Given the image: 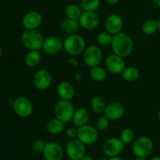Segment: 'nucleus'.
<instances>
[{"label": "nucleus", "instance_id": "nucleus-1", "mask_svg": "<svg viewBox=\"0 0 160 160\" xmlns=\"http://www.w3.org/2000/svg\"><path fill=\"white\" fill-rule=\"evenodd\" d=\"M111 47L114 54L126 58L131 54L134 49V42L129 34L121 31L113 35Z\"/></svg>", "mask_w": 160, "mask_h": 160}, {"label": "nucleus", "instance_id": "nucleus-2", "mask_svg": "<svg viewBox=\"0 0 160 160\" xmlns=\"http://www.w3.org/2000/svg\"><path fill=\"white\" fill-rule=\"evenodd\" d=\"M44 36L38 30H25L21 35L23 46L28 50H41L43 45Z\"/></svg>", "mask_w": 160, "mask_h": 160}, {"label": "nucleus", "instance_id": "nucleus-3", "mask_svg": "<svg viewBox=\"0 0 160 160\" xmlns=\"http://www.w3.org/2000/svg\"><path fill=\"white\" fill-rule=\"evenodd\" d=\"M85 48V40L78 34H70L63 41V49L70 56H78L84 52Z\"/></svg>", "mask_w": 160, "mask_h": 160}, {"label": "nucleus", "instance_id": "nucleus-4", "mask_svg": "<svg viewBox=\"0 0 160 160\" xmlns=\"http://www.w3.org/2000/svg\"><path fill=\"white\" fill-rule=\"evenodd\" d=\"M75 110L76 109L73 105L69 100H59L54 106V114L56 117L64 123L72 121Z\"/></svg>", "mask_w": 160, "mask_h": 160}, {"label": "nucleus", "instance_id": "nucleus-5", "mask_svg": "<svg viewBox=\"0 0 160 160\" xmlns=\"http://www.w3.org/2000/svg\"><path fill=\"white\" fill-rule=\"evenodd\" d=\"M153 142L147 136H142L134 141L132 152L136 157L147 158L153 150Z\"/></svg>", "mask_w": 160, "mask_h": 160}, {"label": "nucleus", "instance_id": "nucleus-6", "mask_svg": "<svg viewBox=\"0 0 160 160\" xmlns=\"http://www.w3.org/2000/svg\"><path fill=\"white\" fill-rule=\"evenodd\" d=\"M78 139L86 146L95 145L98 139V131L97 128L89 124L78 128Z\"/></svg>", "mask_w": 160, "mask_h": 160}, {"label": "nucleus", "instance_id": "nucleus-7", "mask_svg": "<svg viewBox=\"0 0 160 160\" xmlns=\"http://www.w3.org/2000/svg\"><path fill=\"white\" fill-rule=\"evenodd\" d=\"M14 113L21 118H28L32 114L34 106L29 98L26 97H18L12 104Z\"/></svg>", "mask_w": 160, "mask_h": 160}, {"label": "nucleus", "instance_id": "nucleus-8", "mask_svg": "<svg viewBox=\"0 0 160 160\" xmlns=\"http://www.w3.org/2000/svg\"><path fill=\"white\" fill-rule=\"evenodd\" d=\"M102 52L96 45H89L86 47L83 52V61L91 68L99 66L102 61Z\"/></svg>", "mask_w": 160, "mask_h": 160}, {"label": "nucleus", "instance_id": "nucleus-9", "mask_svg": "<svg viewBox=\"0 0 160 160\" xmlns=\"http://www.w3.org/2000/svg\"><path fill=\"white\" fill-rule=\"evenodd\" d=\"M65 153L70 160H80L86 154V145L79 139H71L66 145Z\"/></svg>", "mask_w": 160, "mask_h": 160}, {"label": "nucleus", "instance_id": "nucleus-10", "mask_svg": "<svg viewBox=\"0 0 160 160\" xmlns=\"http://www.w3.org/2000/svg\"><path fill=\"white\" fill-rule=\"evenodd\" d=\"M125 145L120 138L112 137L105 141L102 145V152L107 157L118 156L124 149Z\"/></svg>", "mask_w": 160, "mask_h": 160}, {"label": "nucleus", "instance_id": "nucleus-11", "mask_svg": "<svg viewBox=\"0 0 160 160\" xmlns=\"http://www.w3.org/2000/svg\"><path fill=\"white\" fill-rule=\"evenodd\" d=\"M52 77L51 73L45 69H41L35 72L33 78L34 87L40 91H45L51 87Z\"/></svg>", "mask_w": 160, "mask_h": 160}, {"label": "nucleus", "instance_id": "nucleus-12", "mask_svg": "<svg viewBox=\"0 0 160 160\" xmlns=\"http://www.w3.org/2000/svg\"><path fill=\"white\" fill-rule=\"evenodd\" d=\"M80 26L87 31H93L100 24V17L96 12L84 11L78 20Z\"/></svg>", "mask_w": 160, "mask_h": 160}, {"label": "nucleus", "instance_id": "nucleus-13", "mask_svg": "<svg viewBox=\"0 0 160 160\" xmlns=\"http://www.w3.org/2000/svg\"><path fill=\"white\" fill-rule=\"evenodd\" d=\"M64 152L62 147L56 142H50L45 143L42 154L45 160H62L64 157Z\"/></svg>", "mask_w": 160, "mask_h": 160}, {"label": "nucleus", "instance_id": "nucleus-14", "mask_svg": "<svg viewBox=\"0 0 160 160\" xmlns=\"http://www.w3.org/2000/svg\"><path fill=\"white\" fill-rule=\"evenodd\" d=\"M105 65L106 69L113 74H121L126 68V62L124 58L116 54H110L106 58Z\"/></svg>", "mask_w": 160, "mask_h": 160}, {"label": "nucleus", "instance_id": "nucleus-15", "mask_svg": "<svg viewBox=\"0 0 160 160\" xmlns=\"http://www.w3.org/2000/svg\"><path fill=\"white\" fill-rule=\"evenodd\" d=\"M62 48H63V41L56 36H51L45 38L42 49L47 55L53 56L59 53Z\"/></svg>", "mask_w": 160, "mask_h": 160}, {"label": "nucleus", "instance_id": "nucleus-16", "mask_svg": "<svg viewBox=\"0 0 160 160\" xmlns=\"http://www.w3.org/2000/svg\"><path fill=\"white\" fill-rule=\"evenodd\" d=\"M103 113L110 120L116 121L121 119L124 116L125 107L119 102H112L106 105Z\"/></svg>", "mask_w": 160, "mask_h": 160}, {"label": "nucleus", "instance_id": "nucleus-17", "mask_svg": "<svg viewBox=\"0 0 160 160\" xmlns=\"http://www.w3.org/2000/svg\"><path fill=\"white\" fill-rule=\"evenodd\" d=\"M42 23V16L38 11H30L23 17L22 24L26 30L38 29Z\"/></svg>", "mask_w": 160, "mask_h": 160}, {"label": "nucleus", "instance_id": "nucleus-18", "mask_svg": "<svg viewBox=\"0 0 160 160\" xmlns=\"http://www.w3.org/2000/svg\"><path fill=\"white\" fill-rule=\"evenodd\" d=\"M123 27V19L120 15L116 13L110 14L108 16L105 23V28L106 30L112 34V35L121 32Z\"/></svg>", "mask_w": 160, "mask_h": 160}, {"label": "nucleus", "instance_id": "nucleus-19", "mask_svg": "<svg viewBox=\"0 0 160 160\" xmlns=\"http://www.w3.org/2000/svg\"><path fill=\"white\" fill-rule=\"evenodd\" d=\"M57 94L60 99L71 101L75 96V88L71 83L61 81L57 85Z\"/></svg>", "mask_w": 160, "mask_h": 160}, {"label": "nucleus", "instance_id": "nucleus-20", "mask_svg": "<svg viewBox=\"0 0 160 160\" xmlns=\"http://www.w3.org/2000/svg\"><path fill=\"white\" fill-rule=\"evenodd\" d=\"M89 112L85 108H78L76 109L74 112L73 117V124L77 128H80L84 125L88 124V122L89 120Z\"/></svg>", "mask_w": 160, "mask_h": 160}, {"label": "nucleus", "instance_id": "nucleus-21", "mask_svg": "<svg viewBox=\"0 0 160 160\" xmlns=\"http://www.w3.org/2000/svg\"><path fill=\"white\" fill-rule=\"evenodd\" d=\"M66 129V123L58 118H53L48 120L46 123L47 132L51 134H59Z\"/></svg>", "mask_w": 160, "mask_h": 160}, {"label": "nucleus", "instance_id": "nucleus-22", "mask_svg": "<svg viewBox=\"0 0 160 160\" xmlns=\"http://www.w3.org/2000/svg\"><path fill=\"white\" fill-rule=\"evenodd\" d=\"M80 23L78 20H73L70 18H66L61 23V31L67 34H73L78 31L80 28Z\"/></svg>", "mask_w": 160, "mask_h": 160}, {"label": "nucleus", "instance_id": "nucleus-23", "mask_svg": "<svg viewBox=\"0 0 160 160\" xmlns=\"http://www.w3.org/2000/svg\"><path fill=\"white\" fill-rule=\"evenodd\" d=\"M106 101L101 95H95L90 101V107L92 110L96 114H101L104 112L106 109Z\"/></svg>", "mask_w": 160, "mask_h": 160}, {"label": "nucleus", "instance_id": "nucleus-24", "mask_svg": "<svg viewBox=\"0 0 160 160\" xmlns=\"http://www.w3.org/2000/svg\"><path fill=\"white\" fill-rule=\"evenodd\" d=\"M42 59L40 50H29L25 56V63L29 67H35L40 63Z\"/></svg>", "mask_w": 160, "mask_h": 160}, {"label": "nucleus", "instance_id": "nucleus-25", "mask_svg": "<svg viewBox=\"0 0 160 160\" xmlns=\"http://www.w3.org/2000/svg\"><path fill=\"white\" fill-rule=\"evenodd\" d=\"M89 73L92 79L96 82H102L107 78V71L104 67L100 66L92 67Z\"/></svg>", "mask_w": 160, "mask_h": 160}, {"label": "nucleus", "instance_id": "nucleus-26", "mask_svg": "<svg viewBox=\"0 0 160 160\" xmlns=\"http://www.w3.org/2000/svg\"><path fill=\"white\" fill-rule=\"evenodd\" d=\"M121 75L124 81L128 82H134L140 77V72L134 67H126Z\"/></svg>", "mask_w": 160, "mask_h": 160}, {"label": "nucleus", "instance_id": "nucleus-27", "mask_svg": "<svg viewBox=\"0 0 160 160\" xmlns=\"http://www.w3.org/2000/svg\"><path fill=\"white\" fill-rule=\"evenodd\" d=\"M65 14L67 18L73 19V20H79L82 14L81 7L76 4H69L65 8Z\"/></svg>", "mask_w": 160, "mask_h": 160}, {"label": "nucleus", "instance_id": "nucleus-28", "mask_svg": "<svg viewBox=\"0 0 160 160\" xmlns=\"http://www.w3.org/2000/svg\"><path fill=\"white\" fill-rule=\"evenodd\" d=\"M159 21L156 20H148L143 23L142 27V32L146 35H152L158 31Z\"/></svg>", "mask_w": 160, "mask_h": 160}, {"label": "nucleus", "instance_id": "nucleus-29", "mask_svg": "<svg viewBox=\"0 0 160 160\" xmlns=\"http://www.w3.org/2000/svg\"><path fill=\"white\" fill-rule=\"evenodd\" d=\"M100 0H81V6L84 11L95 12L99 8Z\"/></svg>", "mask_w": 160, "mask_h": 160}, {"label": "nucleus", "instance_id": "nucleus-30", "mask_svg": "<svg viewBox=\"0 0 160 160\" xmlns=\"http://www.w3.org/2000/svg\"><path fill=\"white\" fill-rule=\"evenodd\" d=\"M112 38H113V35L106 30L104 31H101L97 35V42L102 46H108V45H111Z\"/></svg>", "mask_w": 160, "mask_h": 160}, {"label": "nucleus", "instance_id": "nucleus-31", "mask_svg": "<svg viewBox=\"0 0 160 160\" xmlns=\"http://www.w3.org/2000/svg\"><path fill=\"white\" fill-rule=\"evenodd\" d=\"M134 137H135L134 131L130 128H124L120 132V138L124 143V145H128L134 142Z\"/></svg>", "mask_w": 160, "mask_h": 160}, {"label": "nucleus", "instance_id": "nucleus-32", "mask_svg": "<svg viewBox=\"0 0 160 160\" xmlns=\"http://www.w3.org/2000/svg\"><path fill=\"white\" fill-rule=\"evenodd\" d=\"M110 120L106 116H100L96 120V128L98 131H104L109 128Z\"/></svg>", "mask_w": 160, "mask_h": 160}, {"label": "nucleus", "instance_id": "nucleus-33", "mask_svg": "<svg viewBox=\"0 0 160 160\" xmlns=\"http://www.w3.org/2000/svg\"><path fill=\"white\" fill-rule=\"evenodd\" d=\"M45 143L42 139H36L31 144V148L32 151L35 153H42L44 148H45Z\"/></svg>", "mask_w": 160, "mask_h": 160}, {"label": "nucleus", "instance_id": "nucleus-34", "mask_svg": "<svg viewBox=\"0 0 160 160\" xmlns=\"http://www.w3.org/2000/svg\"><path fill=\"white\" fill-rule=\"evenodd\" d=\"M66 136H67L68 138L71 139H75L78 138V128H67L65 131Z\"/></svg>", "mask_w": 160, "mask_h": 160}, {"label": "nucleus", "instance_id": "nucleus-35", "mask_svg": "<svg viewBox=\"0 0 160 160\" xmlns=\"http://www.w3.org/2000/svg\"><path fill=\"white\" fill-rule=\"evenodd\" d=\"M68 62L70 64H71V65L74 67H78V61H77L75 59H73V58H70V59H68Z\"/></svg>", "mask_w": 160, "mask_h": 160}, {"label": "nucleus", "instance_id": "nucleus-36", "mask_svg": "<svg viewBox=\"0 0 160 160\" xmlns=\"http://www.w3.org/2000/svg\"><path fill=\"white\" fill-rule=\"evenodd\" d=\"M75 79H76L78 82H81V81H82V75H81L80 72H77L75 73Z\"/></svg>", "mask_w": 160, "mask_h": 160}, {"label": "nucleus", "instance_id": "nucleus-37", "mask_svg": "<svg viewBox=\"0 0 160 160\" xmlns=\"http://www.w3.org/2000/svg\"><path fill=\"white\" fill-rule=\"evenodd\" d=\"M106 1L109 5H116L120 2V0H106Z\"/></svg>", "mask_w": 160, "mask_h": 160}, {"label": "nucleus", "instance_id": "nucleus-38", "mask_svg": "<svg viewBox=\"0 0 160 160\" xmlns=\"http://www.w3.org/2000/svg\"><path fill=\"white\" fill-rule=\"evenodd\" d=\"M80 160H94V159L91 156H88V155L85 154Z\"/></svg>", "mask_w": 160, "mask_h": 160}, {"label": "nucleus", "instance_id": "nucleus-39", "mask_svg": "<svg viewBox=\"0 0 160 160\" xmlns=\"http://www.w3.org/2000/svg\"><path fill=\"white\" fill-rule=\"evenodd\" d=\"M106 160H124L122 158H120V156H113V157H109V159H107Z\"/></svg>", "mask_w": 160, "mask_h": 160}, {"label": "nucleus", "instance_id": "nucleus-40", "mask_svg": "<svg viewBox=\"0 0 160 160\" xmlns=\"http://www.w3.org/2000/svg\"><path fill=\"white\" fill-rule=\"evenodd\" d=\"M152 2H154V4L156 5V6L160 7V0H152Z\"/></svg>", "mask_w": 160, "mask_h": 160}, {"label": "nucleus", "instance_id": "nucleus-41", "mask_svg": "<svg viewBox=\"0 0 160 160\" xmlns=\"http://www.w3.org/2000/svg\"><path fill=\"white\" fill-rule=\"evenodd\" d=\"M150 160H160V157L159 156H154L152 159H150Z\"/></svg>", "mask_w": 160, "mask_h": 160}, {"label": "nucleus", "instance_id": "nucleus-42", "mask_svg": "<svg viewBox=\"0 0 160 160\" xmlns=\"http://www.w3.org/2000/svg\"><path fill=\"white\" fill-rule=\"evenodd\" d=\"M134 160H147L146 158H143V157H136Z\"/></svg>", "mask_w": 160, "mask_h": 160}, {"label": "nucleus", "instance_id": "nucleus-43", "mask_svg": "<svg viewBox=\"0 0 160 160\" xmlns=\"http://www.w3.org/2000/svg\"><path fill=\"white\" fill-rule=\"evenodd\" d=\"M158 31H159L160 33V20H159V23H158Z\"/></svg>", "mask_w": 160, "mask_h": 160}, {"label": "nucleus", "instance_id": "nucleus-44", "mask_svg": "<svg viewBox=\"0 0 160 160\" xmlns=\"http://www.w3.org/2000/svg\"><path fill=\"white\" fill-rule=\"evenodd\" d=\"M2 55V49L1 46H0V58H1Z\"/></svg>", "mask_w": 160, "mask_h": 160}, {"label": "nucleus", "instance_id": "nucleus-45", "mask_svg": "<svg viewBox=\"0 0 160 160\" xmlns=\"http://www.w3.org/2000/svg\"><path fill=\"white\" fill-rule=\"evenodd\" d=\"M158 118H159V121H160V109H159V112H158Z\"/></svg>", "mask_w": 160, "mask_h": 160}]
</instances>
